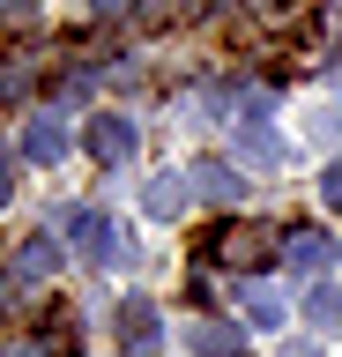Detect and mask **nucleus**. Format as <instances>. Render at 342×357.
Wrapping results in <instances>:
<instances>
[{
    "mask_svg": "<svg viewBox=\"0 0 342 357\" xmlns=\"http://www.w3.org/2000/svg\"><path fill=\"white\" fill-rule=\"evenodd\" d=\"M68 238H75V253H90V261H119V231H112V216H97V208H68Z\"/></svg>",
    "mask_w": 342,
    "mask_h": 357,
    "instance_id": "f257e3e1",
    "label": "nucleus"
},
{
    "mask_svg": "<svg viewBox=\"0 0 342 357\" xmlns=\"http://www.w3.org/2000/svg\"><path fill=\"white\" fill-rule=\"evenodd\" d=\"M90 156L97 164H127L134 156V119L127 112H97L90 119Z\"/></svg>",
    "mask_w": 342,
    "mask_h": 357,
    "instance_id": "f03ea898",
    "label": "nucleus"
},
{
    "mask_svg": "<svg viewBox=\"0 0 342 357\" xmlns=\"http://www.w3.org/2000/svg\"><path fill=\"white\" fill-rule=\"evenodd\" d=\"M186 186H194V201H246V178L231 172V164H216V156H201L186 172Z\"/></svg>",
    "mask_w": 342,
    "mask_h": 357,
    "instance_id": "7ed1b4c3",
    "label": "nucleus"
},
{
    "mask_svg": "<svg viewBox=\"0 0 342 357\" xmlns=\"http://www.w3.org/2000/svg\"><path fill=\"white\" fill-rule=\"evenodd\" d=\"M119 342L134 357L157 350V305H149V298H119Z\"/></svg>",
    "mask_w": 342,
    "mask_h": 357,
    "instance_id": "20e7f679",
    "label": "nucleus"
},
{
    "mask_svg": "<svg viewBox=\"0 0 342 357\" xmlns=\"http://www.w3.org/2000/svg\"><path fill=\"white\" fill-rule=\"evenodd\" d=\"M23 156H30V164H60V156H68V127H60L52 112L30 119V127H23Z\"/></svg>",
    "mask_w": 342,
    "mask_h": 357,
    "instance_id": "39448f33",
    "label": "nucleus"
},
{
    "mask_svg": "<svg viewBox=\"0 0 342 357\" xmlns=\"http://www.w3.org/2000/svg\"><path fill=\"white\" fill-rule=\"evenodd\" d=\"M186 350H201V357H246V335L216 328V320H194V328H186Z\"/></svg>",
    "mask_w": 342,
    "mask_h": 357,
    "instance_id": "423d86ee",
    "label": "nucleus"
},
{
    "mask_svg": "<svg viewBox=\"0 0 342 357\" xmlns=\"http://www.w3.org/2000/svg\"><path fill=\"white\" fill-rule=\"evenodd\" d=\"M186 201H194V186H179V172H164V178L141 186V208H149V216H179Z\"/></svg>",
    "mask_w": 342,
    "mask_h": 357,
    "instance_id": "0eeeda50",
    "label": "nucleus"
},
{
    "mask_svg": "<svg viewBox=\"0 0 342 357\" xmlns=\"http://www.w3.org/2000/svg\"><path fill=\"white\" fill-rule=\"evenodd\" d=\"M305 320H313V328H335V335H342V290H335V283L305 290Z\"/></svg>",
    "mask_w": 342,
    "mask_h": 357,
    "instance_id": "6e6552de",
    "label": "nucleus"
},
{
    "mask_svg": "<svg viewBox=\"0 0 342 357\" xmlns=\"http://www.w3.org/2000/svg\"><path fill=\"white\" fill-rule=\"evenodd\" d=\"M335 261V238H327V231H297L290 238V268H327Z\"/></svg>",
    "mask_w": 342,
    "mask_h": 357,
    "instance_id": "1a4fd4ad",
    "label": "nucleus"
},
{
    "mask_svg": "<svg viewBox=\"0 0 342 357\" xmlns=\"http://www.w3.org/2000/svg\"><path fill=\"white\" fill-rule=\"evenodd\" d=\"M246 320L253 328H283V298L275 290H246Z\"/></svg>",
    "mask_w": 342,
    "mask_h": 357,
    "instance_id": "9d476101",
    "label": "nucleus"
},
{
    "mask_svg": "<svg viewBox=\"0 0 342 357\" xmlns=\"http://www.w3.org/2000/svg\"><path fill=\"white\" fill-rule=\"evenodd\" d=\"M52 261H60V245H52V238H30L23 245V275H45Z\"/></svg>",
    "mask_w": 342,
    "mask_h": 357,
    "instance_id": "9b49d317",
    "label": "nucleus"
},
{
    "mask_svg": "<svg viewBox=\"0 0 342 357\" xmlns=\"http://www.w3.org/2000/svg\"><path fill=\"white\" fill-rule=\"evenodd\" d=\"M320 201H327V208H342V156L320 172Z\"/></svg>",
    "mask_w": 342,
    "mask_h": 357,
    "instance_id": "f8f14e48",
    "label": "nucleus"
},
{
    "mask_svg": "<svg viewBox=\"0 0 342 357\" xmlns=\"http://www.w3.org/2000/svg\"><path fill=\"white\" fill-rule=\"evenodd\" d=\"M313 134H320V142H335V134H342V105H327V112H313Z\"/></svg>",
    "mask_w": 342,
    "mask_h": 357,
    "instance_id": "ddd939ff",
    "label": "nucleus"
},
{
    "mask_svg": "<svg viewBox=\"0 0 342 357\" xmlns=\"http://www.w3.org/2000/svg\"><path fill=\"white\" fill-rule=\"evenodd\" d=\"M15 172H23V156H8V149H0V201L15 194Z\"/></svg>",
    "mask_w": 342,
    "mask_h": 357,
    "instance_id": "4468645a",
    "label": "nucleus"
},
{
    "mask_svg": "<svg viewBox=\"0 0 342 357\" xmlns=\"http://www.w3.org/2000/svg\"><path fill=\"white\" fill-rule=\"evenodd\" d=\"M290 357H320V350H290Z\"/></svg>",
    "mask_w": 342,
    "mask_h": 357,
    "instance_id": "2eb2a0df",
    "label": "nucleus"
}]
</instances>
